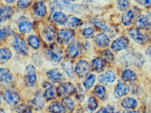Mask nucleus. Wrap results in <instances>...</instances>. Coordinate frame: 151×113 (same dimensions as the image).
Masks as SVG:
<instances>
[{
  "mask_svg": "<svg viewBox=\"0 0 151 113\" xmlns=\"http://www.w3.org/2000/svg\"><path fill=\"white\" fill-rule=\"evenodd\" d=\"M121 60L126 65H142L145 59L142 55L137 53L127 52L121 58Z\"/></svg>",
  "mask_w": 151,
  "mask_h": 113,
  "instance_id": "nucleus-1",
  "label": "nucleus"
},
{
  "mask_svg": "<svg viewBox=\"0 0 151 113\" xmlns=\"http://www.w3.org/2000/svg\"><path fill=\"white\" fill-rule=\"evenodd\" d=\"M12 46L17 54L22 55H27L28 49L24 40L19 35L14 37V40L12 43Z\"/></svg>",
  "mask_w": 151,
  "mask_h": 113,
  "instance_id": "nucleus-2",
  "label": "nucleus"
},
{
  "mask_svg": "<svg viewBox=\"0 0 151 113\" xmlns=\"http://www.w3.org/2000/svg\"><path fill=\"white\" fill-rule=\"evenodd\" d=\"M76 89L73 85L70 83H65L59 85L56 91L58 95L61 97H67L73 94Z\"/></svg>",
  "mask_w": 151,
  "mask_h": 113,
  "instance_id": "nucleus-3",
  "label": "nucleus"
},
{
  "mask_svg": "<svg viewBox=\"0 0 151 113\" xmlns=\"http://www.w3.org/2000/svg\"><path fill=\"white\" fill-rule=\"evenodd\" d=\"M128 33L129 36L137 43L145 44L149 42V37L141 33L136 28H131L129 31Z\"/></svg>",
  "mask_w": 151,
  "mask_h": 113,
  "instance_id": "nucleus-4",
  "label": "nucleus"
},
{
  "mask_svg": "<svg viewBox=\"0 0 151 113\" xmlns=\"http://www.w3.org/2000/svg\"><path fill=\"white\" fill-rule=\"evenodd\" d=\"M4 99L10 105L14 106L19 102L20 96L16 91L8 90L4 92Z\"/></svg>",
  "mask_w": 151,
  "mask_h": 113,
  "instance_id": "nucleus-5",
  "label": "nucleus"
},
{
  "mask_svg": "<svg viewBox=\"0 0 151 113\" xmlns=\"http://www.w3.org/2000/svg\"><path fill=\"white\" fill-rule=\"evenodd\" d=\"M74 33L72 30L63 29L60 30L58 33V41L60 43L66 44L73 38Z\"/></svg>",
  "mask_w": 151,
  "mask_h": 113,
  "instance_id": "nucleus-6",
  "label": "nucleus"
},
{
  "mask_svg": "<svg viewBox=\"0 0 151 113\" xmlns=\"http://www.w3.org/2000/svg\"><path fill=\"white\" fill-rule=\"evenodd\" d=\"M129 40L127 37L122 36L116 39L112 44L111 48L114 51H119L127 48Z\"/></svg>",
  "mask_w": 151,
  "mask_h": 113,
  "instance_id": "nucleus-7",
  "label": "nucleus"
},
{
  "mask_svg": "<svg viewBox=\"0 0 151 113\" xmlns=\"http://www.w3.org/2000/svg\"><path fill=\"white\" fill-rule=\"evenodd\" d=\"M89 65L86 60H80L77 62L76 66V73L80 77H84L89 71Z\"/></svg>",
  "mask_w": 151,
  "mask_h": 113,
  "instance_id": "nucleus-8",
  "label": "nucleus"
},
{
  "mask_svg": "<svg viewBox=\"0 0 151 113\" xmlns=\"http://www.w3.org/2000/svg\"><path fill=\"white\" fill-rule=\"evenodd\" d=\"M137 27L143 30H148L151 27V22L148 16L140 15L137 17L135 21Z\"/></svg>",
  "mask_w": 151,
  "mask_h": 113,
  "instance_id": "nucleus-9",
  "label": "nucleus"
},
{
  "mask_svg": "<svg viewBox=\"0 0 151 113\" xmlns=\"http://www.w3.org/2000/svg\"><path fill=\"white\" fill-rule=\"evenodd\" d=\"M81 47L79 42L73 41L69 45L66 50V55L69 58H74L80 54Z\"/></svg>",
  "mask_w": 151,
  "mask_h": 113,
  "instance_id": "nucleus-10",
  "label": "nucleus"
},
{
  "mask_svg": "<svg viewBox=\"0 0 151 113\" xmlns=\"http://www.w3.org/2000/svg\"><path fill=\"white\" fill-rule=\"evenodd\" d=\"M13 13V9L9 5H4L0 8V23L5 22L10 18Z\"/></svg>",
  "mask_w": 151,
  "mask_h": 113,
  "instance_id": "nucleus-11",
  "label": "nucleus"
},
{
  "mask_svg": "<svg viewBox=\"0 0 151 113\" xmlns=\"http://www.w3.org/2000/svg\"><path fill=\"white\" fill-rule=\"evenodd\" d=\"M44 105V99L40 91H38L36 93L32 101L31 106L35 110H41L42 109Z\"/></svg>",
  "mask_w": 151,
  "mask_h": 113,
  "instance_id": "nucleus-12",
  "label": "nucleus"
},
{
  "mask_svg": "<svg viewBox=\"0 0 151 113\" xmlns=\"http://www.w3.org/2000/svg\"><path fill=\"white\" fill-rule=\"evenodd\" d=\"M130 88L128 85L123 83H119L114 90V95L117 98L122 97L129 92Z\"/></svg>",
  "mask_w": 151,
  "mask_h": 113,
  "instance_id": "nucleus-13",
  "label": "nucleus"
},
{
  "mask_svg": "<svg viewBox=\"0 0 151 113\" xmlns=\"http://www.w3.org/2000/svg\"><path fill=\"white\" fill-rule=\"evenodd\" d=\"M47 75L49 79L54 82H60L64 80L63 76L58 68L51 69L47 73Z\"/></svg>",
  "mask_w": 151,
  "mask_h": 113,
  "instance_id": "nucleus-14",
  "label": "nucleus"
},
{
  "mask_svg": "<svg viewBox=\"0 0 151 113\" xmlns=\"http://www.w3.org/2000/svg\"><path fill=\"white\" fill-rule=\"evenodd\" d=\"M95 42L96 46L102 48L108 47L110 44V40L105 35L100 33L95 37Z\"/></svg>",
  "mask_w": 151,
  "mask_h": 113,
  "instance_id": "nucleus-15",
  "label": "nucleus"
},
{
  "mask_svg": "<svg viewBox=\"0 0 151 113\" xmlns=\"http://www.w3.org/2000/svg\"><path fill=\"white\" fill-rule=\"evenodd\" d=\"M45 56L54 62H59L62 58L61 52L56 50H47L45 52Z\"/></svg>",
  "mask_w": 151,
  "mask_h": 113,
  "instance_id": "nucleus-16",
  "label": "nucleus"
},
{
  "mask_svg": "<svg viewBox=\"0 0 151 113\" xmlns=\"http://www.w3.org/2000/svg\"><path fill=\"white\" fill-rule=\"evenodd\" d=\"M33 10L35 14L40 17H43L46 15L47 9L43 2L39 1L35 3L33 6Z\"/></svg>",
  "mask_w": 151,
  "mask_h": 113,
  "instance_id": "nucleus-17",
  "label": "nucleus"
},
{
  "mask_svg": "<svg viewBox=\"0 0 151 113\" xmlns=\"http://www.w3.org/2000/svg\"><path fill=\"white\" fill-rule=\"evenodd\" d=\"M106 63L105 60L101 58H97L92 60L91 66L93 71L100 73L104 69Z\"/></svg>",
  "mask_w": 151,
  "mask_h": 113,
  "instance_id": "nucleus-18",
  "label": "nucleus"
},
{
  "mask_svg": "<svg viewBox=\"0 0 151 113\" xmlns=\"http://www.w3.org/2000/svg\"><path fill=\"white\" fill-rule=\"evenodd\" d=\"M12 79V73L9 69L0 68V82L8 83Z\"/></svg>",
  "mask_w": 151,
  "mask_h": 113,
  "instance_id": "nucleus-19",
  "label": "nucleus"
},
{
  "mask_svg": "<svg viewBox=\"0 0 151 113\" xmlns=\"http://www.w3.org/2000/svg\"><path fill=\"white\" fill-rule=\"evenodd\" d=\"M115 76L114 73L111 70L107 71L105 74L100 76L99 78L101 83L106 84L107 83H112L115 81Z\"/></svg>",
  "mask_w": 151,
  "mask_h": 113,
  "instance_id": "nucleus-20",
  "label": "nucleus"
},
{
  "mask_svg": "<svg viewBox=\"0 0 151 113\" xmlns=\"http://www.w3.org/2000/svg\"><path fill=\"white\" fill-rule=\"evenodd\" d=\"M12 56L11 51L7 48L0 49V64H4Z\"/></svg>",
  "mask_w": 151,
  "mask_h": 113,
  "instance_id": "nucleus-21",
  "label": "nucleus"
},
{
  "mask_svg": "<svg viewBox=\"0 0 151 113\" xmlns=\"http://www.w3.org/2000/svg\"><path fill=\"white\" fill-rule=\"evenodd\" d=\"M137 105V101L130 97L124 99L121 102V105L126 109H132L136 107Z\"/></svg>",
  "mask_w": 151,
  "mask_h": 113,
  "instance_id": "nucleus-22",
  "label": "nucleus"
},
{
  "mask_svg": "<svg viewBox=\"0 0 151 113\" xmlns=\"http://www.w3.org/2000/svg\"><path fill=\"white\" fill-rule=\"evenodd\" d=\"M137 78L134 72L129 69H127L123 72L122 78L123 81L128 82L134 81Z\"/></svg>",
  "mask_w": 151,
  "mask_h": 113,
  "instance_id": "nucleus-23",
  "label": "nucleus"
},
{
  "mask_svg": "<svg viewBox=\"0 0 151 113\" xmlns=\"http://www.w3.org/2000/svg\"><path fill=\"white\" fill-rule=\"evenodd\" d=\"M19 30L22 33H28L32 29V24L29 21H23L20 22L18 25Z\"/></svg>",
  "mask_w": 151,
  "mask_h": 113,
  "instance_id": "nucleus-24",
  "label": "nucleus"
},
{
  "mask_svg": "<svg viewBox=\"0 0 151 113\" xmlns=\"http://www.w3.org/2000/svg\"><path fill=\"white\" fill-rule=\"evenodd\" d=\"M62 105L65 111L68 112H72L74 110V103L73 101L69 98L66 97L64 98L62 100Z\"/></svg>",
  "mask_w": 151,
  "mask_h": 113,
  "instance_id": "nucleus-25",
  "label": "nucleus"
},
{
  "mask_svg": "<svg viewBox=\"0 0 151 113\" xmlns=\"http://www.w3.org/2000/svg\"><path fill=\"white\" fill-rule=\"evenodd\" d=\"M53 19L58 24L60 25H63L67 23V16L63 12H56L54 13L53 16Z\"/></svg>",
  "mask_w": 151,
  "mask_h": 113,
  "instance_id": "nucleus-26",
  "label": "nucleus"
},
{
  "mask_svg": "<svg viewBox=\"0 0 151 113\" xmlns=\"http://www.w3.org/2000/svg\"><path fill=\"white\" fill-rule=\"evenodd\" d=\"M134 14L132 11H128L124 12L122 14V17L123 24L127 26L130 25L132 23V20L134 19Z\"/></svg>",
  "mask_w": 151,
  "mask_h": 113,
  "instance_id": "nucleus-27",
  "label": "nucleus"
},
{
  "mask_svg": "<svg viewBox=\"0 0 151 113\" xmlns=\"http://www.w3.org/2000/svg\"><path fill=\"white\" fill-rule=\"evenodd\" d=\"M55 35V29L52 27L48 26L45 28L43 32V36L45 39L48 41L54 40Z\"/></svg>",
  "mask_w": 151,
  "mask_h": 113,
  "instance_id": "nucleus-28",
  "label": "nucleus"
},
{
  "mask_svg": "<svg viewBox=\"0 0 151 113\" xmlns=\"http://www.w3.org/2000/svg\"><path fill=\"white\" fill-rule=\"evenodd\" d=\"M24 78L26 85L28 87H33L35 84L37 80V77L35 73H26Z\"/></svg>",
  "mask_w": 151,
  "mask_h": 113,
  "instance_id": "nucleus-29",
  "label": "nucleus"
},
{
  "mask_svg": "<svg viewBox=\"0 0 151 113\" xmlns=\"http://www.w3.org/2000/svg\"><path fill=\"white\" fill-rule=\"evenodd\" d=\"M49 110L53 113H65L63 107L58 102H53L50 105Z\"/></svg>",
  "mask_w": 151,
  "mask_h": 113,
  "instance_id": "nucleus-30",
  "label": "nucleus"
},
{
  "mask_svg": "<svg viewBox=\"0 0 151 113\" xmlns=\"http://www.w3.org/2000/svg\"><path fill=\"white\" fill-rule=\"evenodd\" d=\"M67 26L70 28H75L81 24L82 22L81 19L71 16L69 17L67 21Z\"/></svg>",
  "mask_w": 151,
  "mask_h": 113,
  "instance_id": "nucleus-31",
  "label": "nucleus"
},
{
  "mask_svg": "<svg viewBox=\"0 0 151 113\" xmlns=\"http://www.w3.org/2000/svg\"><path fill=\"white\" fill-rule=\"evenodd\" d=\"M63 68L71 78H74L75 75L72 64L70 61H65L62 64Z\"/></svg>",
  "mask_w": 151,
  "mask_h": 113,
  "instance_id": "nucleus-32",
  "label": "nucleus"
},
{
  "mask_svg": "<svg viewBox=\"0 0 151 113\" xmlns=\"http://www.w3.org/2000/svg\"><path fill=\"white\" fill-rule=\"evenodd\" d=\"M27 42L29 45L34 49H38L40 48V40L36 35H30L27 38Z\"/></svg>",
  "mask_w": 151,
  "mask_h": 113,
  "instance_id": "nucleus-33",
  "label": "nucleus"
},
{
  "mask_svg": "<svg viewBox=\"0 0 151 113\" xmlns=\"http://www.w3.org/2000/svg\"><path fill=\"white\" fill-rule=\"evenodd\" d=\"M43 97L47 100H52L55 98L56 91L52 85L48 87L44 93Z\"/></svg>",
  "mask_w": 151,
  "mask_h": 113,
  "instance_id": "nucleus-34",
  "label": "nucleus"
},
{
  "mask_svg": "<svg viewBox=\"0 0 151 113\" xmlns=\"http://www.w3.org/2000/svg\"><path fill=\"white\" fill-rule=\"evenodd\" d=\"M94 94L100 99H104L106 96V90L104 87L101 85L96 86L94 89Z\"/></svg>",
  "mask_w": 151,
  "mask_h": 113,
  "instance_id": "nucleus-35",
  "label": "nucleus"
},
{
  "mask_svg": "<svg viewBox=\"0 0 151 113\" xmlns=\"http://www.w3.org/2000/svg\"><path fill=\"white\" fill-rule=\"evenodd\" d=\"M12 32L10 27H5L0 29V41L4 40L12 34Z\"/></svg>",
  "mask_w": 151,
  "mask_h": 113,
  "instance_id": "nucleus-36",
  "label": "nucleus"
},
{
  "mask_svg": "<svg viewBox=\"0 0 151 113\" xmlns=\"http://www.w3.org/2000/svg\"><path fill=\"white\" fill-rule=\"evenodd\" d=\"M96 81V76L94 75H91L83 82V86L86 90L90 89L94 85Z\"/></svg>",
  "mask_w": 151,
  "mask_h": 113,
  "instance_id": "nucleus-37",
  "label": "nucleus"
},
{
  "mask_svg": "<svg viewBox=\"0 0 151 113\" xmlns=\"http://www.w3.org/2000/svg\"><path fill=\"white\" fill-rule=\"evenodd\" d=\"M117 7L121 11L126 10L129 6L128 0H117Z\"/></svg>",
  "mask_w": 151,
  "mask_h": 113,
  "instance_id": "nucleus-38",
  "label": "nucleus"
},
{
  "mask_svg": "<svg viewBox=\"0 0 151 113\" xmlns=\"http://www.w3.org/2000/svg\"><path fill=\"white\" fill-rule=\"evenodd\" d=\"M88 107L90 111H93L98 107L97 101L93 97L89 98L88 101Z\"/></svg>",
  "mask_w": 151,
  "mask_h": 113,
  "instance_id": "nucleus-39",
  "label": "nucleus"
},
{
  "mask_svg": "<svg viewBox=\"0 0 151 113\" xmlns=\"http://www.w3.org/2000/svg\"><path fill=\"white\" fill-rule=\"evenodd\" d=\"M93 23L96 27L100 28L101 30L107 32H110V29L108 28V27L106 26V24L104 22L100 21V20H95L93 21Z\"/></svg>",
  "mask_w": 151,
  "mask_h": 113,
  "instance_id": "nucleus-40",
  "label": "nucleus"
},
{
  "mask_svg": "<svg viewBox=\"0 0 151 113\" xmlns=\"http://www.w3.org/2000/svg\"><path fill=\"white\" fill-rule=\"evenodd\" d=\"M33 0H18L17 6L21 9L28 7L32 2Z\"/></svg>",
  "mask_w": 151,
  "mask_h": 113,
  "instance_id": "nucleus-41",
  "label": "nucleus"
},
{
  "mask_svg": "<svg viewBox=\"0 0 151 113\" xmlns=\"http://www.w3.org/2000/svg\"><path fill=\"white\" fill-rule=\"evenodd\" d=\"M102 56L104 60L108 62H111L114 60V56L112 52L109 50H106L103 52Z\"/></svg>",
  "mask_w": 151,
  "mask_h": 113,
  "instance_id": "nucleus-42",
  "label": "nucleus"
},
{
  "mask_svg": "<svg viewBox=\"0 0 151 113\" xmlns=\"http://www.w3.org/2000/svg\"><path fill=\"white\" fill-rule=\"evenodd\" d=\"M18 113H32V111L28 106L25 104H21L17 109Z\"/></svg>",
  "mask_w": 151,
  "mask_h": 113,
  "instance_id": "nucleus-43",
  "label": "nucleus"
},
{
  "mask_svg": "<svg viewBox=\"0 0 151 113\" xmlns=\"http://www.w3.org/2000/svg\"><path fill=\"white\" fill-rule=\"evenodd\" d=\"M50 5H51L50 9H51V11L52 12H55V13L60 12L62 9L61 4L57 1L52 2Z\"/></svg>",
  "mask_w": 151,
  "mask_h": 113,
  "instance_id": "nucleus-44",
  "label": "nucleus"
},
{
  "mask_svg": "<svg viewBox=\"0 0 151 113\" xmlns=\"http://www.w3.org/2000/svg\"><path fill=\"white\" fill-rule=\"evenodd\" d=\"M94 34V30L92 27L85 28L83 31L82 34L86 38H90Z\"/></svg>",
  "mask_w": 151,
  "mask_h": 113,
  "instance_id": "nucleus-45",
  "label": "nucleus"
},
{
  "mask_svg": "<svg viewBox=\"0 0 151 113\" xmlns=\"http://www.w3.org/2000/svg\"><path fill=\"white\" fill-rule=\"evenodd\" d=\"M77 95L76 99L79 102H82L84 99V95H83V90L82 89L81 87H77Z\"/></svg>",
  "mask_w": 151,
  "mask_h": 113,
  "instance_id": "nucleus-46",
  "label": "nucleus"
},
{
  "mask_svg": "<svg viewBox=\"0 0 151 113\" xmlns=\"http://www.w3.org/2000/svg\"><path fill=\"white\" fill-rule=\"evenodd\" d=\"M32 60L35 64L37 65H40L42 64V59L40 55L37 54H35L33 55Z\"/></svg>",
  "mask_w": 151,
  "mask_h": 113,
  "instance_id": "nucleus-47",
  "label": "nucleus"
},
{
  "mask_svg": "<svg viewBox=\"0 0 151 113\" xmlns=\"http://www.w3.org/2000/svg\"><path fill=\"white\" fill-rule=\"evenodd\" d=\"M96 113H114V108L112 106L103 107Z\"/></svg>",
  "mask_w": 151,
  "mask_h": 113,
  "instance_id": "nucleus-48",
  "label": "nucleus"
},
{
  "mask_svg": "<svg viewBox=\"0 0 151 113\" xmlns=\"http://www.w3.org/2000/svg\"><path fill=\"white\" fill-rule=\"evenodd\" d=\"M138 3L143 6L146 7H151V0H135Z\"/></svg>",
  "mask_w": 151,
  "mask_h": 113,
  "instance_id": "nucleus-49",
  "label": "nucleus"
},
{
  "mask_svg": "<svg viewBox=\"0 0 151 113\" xmlns=\"http://www.w3.org/2000/svg\"><path fill=\"white\" fill-rule=\"evenodd\" d=\"M25 71L26 73H35V68L33 65H28L26 68Z\"/></svg>",
  "mask_w": 151,
  "mask_h": 113,
  "instance_id": "nucleus-50",
  "label": "nucleus"
},
{
  "mask_svg": "<svg viewBox=\"0 0 151 113\" xmlns=\"http://www.w3.org/2000/svg\"><path fill=\"white\" fill-rule=\"evenodd\" d=\"M146 55L151 58V47H149L146 50Z\"/></svg>",
  "mask_w": 151,
  "mask_h": 113,
  "instance_id": "nucleus-51",
  "label": "nucleus"
},
{
  "mask_svg": "<svg viewBox=\"0 0 151 113\" xmlns=\"http://www.w3.org/2000/svg\"><path fill=\"white\" fill-rule=\"evenodd\" d=\"M123 113H139V112L135 111H125L123 112Z\"/></svg>",
  "mask_w": 151,
  "mask_h": 113,
  "instance_id": "nucleus-52",
  "label": "nucleus"
},
{
  "mask_svg": "<svg viewBox=\"0 0 151 113\" xmlns=\"http://www.w3.org/2000/svg\"><path fill=\"white\" fill-rule=\"evenodd\" d=\"M16 0H5L6 2L8 3H12L14 2Z\"/></svg>",
  "mask_w": 151,
  "mask_h": 113,
  "instance_id": "nucleus-53",
  "label": "nucleus"
},
{
  "mask_svg": "<svg viewBox=\"0 0 151 113\" xmlns=\"http://www.w3.org/2000/svg\"><path fill=\"white\" fill-rule=\"evenodd\" d=\"M75 0H62L63 1L68 2H70V1H74Z\"/></svg>",
  "mask_w": 151,
  "mask_h": 113,
  "instance_id": "nucleus-54",
  "label": "nucleus"
},
{
  "mask_svg": "<svg viewBox=\"0 0 151 113\" xmlns=\"http://www.w3.org/2000/svg\"><path fill=\"white\" fill-rule=\"evenodd\" d=\"M0 113H5L3 109H0Z\"/></svg>",
  "mask_w": 151,
  "mask_h": 113,
  "instance_id": "nucleus-55",
  "label": "nucleus"
},
{
  "mask_svg": "<svg viewBox=\"0 0 151 113\" xmlns=\"http://www.w3.org/2000/svg\"><path fill=\"white\" fill-rule=\"evenodd\" d=\"M1 104V94H0V105Z\"/></svg>",
  "mask_w": 151,
  "mask_h": 113,
  "instance_id": "nucleus-56",
  "label": "nucleus"
},
{
  "mask_svg": "<svg viewBox=\"0 0 151 113\" xmlns=\"http://www.w3.org/2000/svg\"></svg>",
  "mask_w": 151,
  "mask_h": 113,
  "instance_id": "nucleus-57",
  "label": "nucleus"
}]
</instances>
